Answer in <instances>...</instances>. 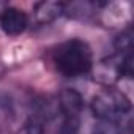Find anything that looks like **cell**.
<instances>
[{"label":"cell","instance_id":"obj_1","mask_svg":"<svg viewBox=\"0 0 134 134\" xmlns=\"http://www.w3.org/2000/svg\"><path fill=\"white\" fill-rule=\"evenodd\" d=\"M51 62L55 71L68 79L92 74L95 65L90 44L81 38H71L55 46L51 54Z\"/></svg>","mask_w":134,"mask_h":134},{"label":"cell","instance_id":"obj_2","mask_svg":"<svg viewBox=\"0 0 134 134\" xmlns=\"http://www.w3.org/2000/svg\"><path fill=\"white\" fill-rule=\"evenodd\" d=\"M90 110L95 120L131 126V101L123 92L117 88L106 87L99 90L90 101Z\"/></svg>","mask_w":134,"mask_h":134},{"label":"cell","instance_id":"obj_3","mask_svg":"<svg viewBox=\"0 0 134 134\" xmlns=\"http://www.w3.org/2000/svg\"><path fill=\"white\" fill-rule=\"evenodd\" d=\"M55 114L60 118L58 134H81L84 99L79 92L73 88L63 90L55 104Z\"/></svg>","mask_w":134,"mask_h":134},{"label":"cell","instance_id":"obj_4","mask_svg":"<svg viewBox=\"0 0 134 134\" xmlns=\"http://www.w3.org/2000/svg\"><path fill=\"white\" fill-rule=\"evenodd\" d=\"M112 70L115 79L132 77V32L131 27L121 30L112 44V54L103 62Z\"/></svg>","mask_w":134,"mask_h":134},{"label":"cell","instance_id":"obj_5","mask_svg":"<svg viewBox=\"0 0 134 134\" xmlns=\"http://www.w3.org/2000/svg\"><path fill=\"white\" fill-rule=\"evenodd\" d=\"M30 25V18L24 10L7 5L0 13V29L8 36L22 35Z\"/></svg>","mask_w":134,"mask_h":134},{"label":"cell","instance_id":"obj_6","mask_svg":"<svg viewBox=\"0 0 134 134\" xmlns=\"http://www.w3.org/2000/svg\"><path fill=\"white\" fill-rule=\"evenodd\" d=\"M65 14V3L62 2H40L33 7L30 22L36 25H47Z\"/></svg>","mask_w":134,"mask_h":134}]
</instances>
